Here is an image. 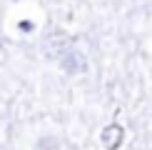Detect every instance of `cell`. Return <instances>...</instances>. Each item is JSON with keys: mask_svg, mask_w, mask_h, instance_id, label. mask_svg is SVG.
<instances>
[{"mask_svg": "<svg viewBox=\"0 0 152 150\" xmlns=\"http://www.w3.org/2000/svg\"><path fill=\"white\" fill-rule=\"evenodd\" d=\"M60 68L65 73H70V75H77V73H85L87 70V60H85V55L80 53V50H75L72 45H67L65 50H62V55H60Z\"/></svg>", "mask_w": 152, "mask_h": 150, "instance_id": "cell-1", "label": "cell"}, {"mask_svg": "<svg viewBox=\"0 0 152 150\" xmlns=\"http://www.w3.org/2000/svg\"><path fill=\"white\" fill-rule=\"evenodd\" d=\"M125 138V128L117 123H110L107 128H102V133H100V143H102L105 150H117L120 143H122Z\"/></svg>", "mask_w": 152, "mask_h": 150, "instance_id": "cell-2", "label": "cell"}]
</instances>
